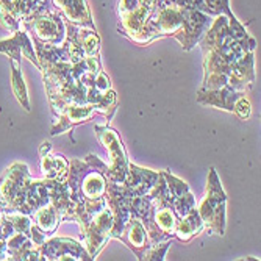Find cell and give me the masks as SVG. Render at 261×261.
<instances>
[{
    "mask_svg": "<svg viewBox=\"0 0 261 261\" xmlns=\"http://www.w3.org/2000/svg\"><path fill=\"white\" fill-rule=\"evenodd\" d=\"M96 133H97L100 142L110 152V168L107 164L97 161L96 156L89 155V158L99 166V169H102L107 180L124 185V181L128 175V160H127L125 149H124V144H122L119 135H117L116 130H113L110 127H102V125L96 127Z\"/></svg>",
    "mask_w": 261,
    "mask_h": 261,
    "instance_id": "1",
    "label": "cell"
},
{
    "mask_svg": "<svg viewBox=\"0 0 261 261\" xmlns=\"http://www.w3.org/2000/svg\"><path fill=\"white\" fill-rule=\"evenodd\" d=\"M22 27L32 33V39L47 45H61L66 41V20L55 7L33 14Z\"/></svg>",
    "mask_w": 261,
    "mask_h": 261,
    "instance_id": "2",
    "label": "cell"
},
{
    "mask_svg": "<svg viewBox=\"0 0 261 261\" xmlns=\"http://www.w3.org/2000/svg\"><path fill=\"white\" fill-rule=\"evenodd\" d=\"M32 180L29 166L14 163L0 178V211H17L23 202L27 186Z\"/></svg>",
    "mask_w": 261,
    "mask_h": 261,
    "instance_id": "3",
    "label": "cell"
},
{
    "mask_svg": "<svg viewBox=\"0 0 261 261\" xmlns=\"http://www.w3.org/2000/svg\"><path fill=\"white\" fill-rule=\"evenodd\" d=\"M197 211H199L200 219L203 222V227H206L213 233L224 234V230H225V194L222 191V186L219 183V178H218L215 169H211V172H210L206 196Z\"/></svg>",
    "mask_w": 261,
    "mask_h": 261,
    "instance_id": "4",
    "label": "cell"
},
{
    "mask_svg": "<svg viewBox=\"0 0 261 261\" xmlns=\"http://www.w3.org/2000/svg\"><path fill=\"white\" fill-rule=\"evenodd\" d=\"M211 23H213V19L210 14L202 13L199 10L185 8L183 25L174 38L181 44L185 50H191L200 41V38L208 32Z\"/></svg>",
    "mask_w": 261,
    "mask_h": 261,
    "instance_id": "5",
    "label": "cell"
},
{
    "mask_svg": "<svg viewBox=\"0 0 261 261\" xmlns=\"http://www.w3.org/2000/svg\"><path fill=\"white\" fill-rule=\"evenodd\" d=\"M38 249L42 259H92L86 249H83L79 243L66 238L45 241Z\"/></svg>",
    "mask_w": 261,
    "mask_h": 261,
    "instance_id": "6",
    "label": "cell"
},
{
    "mask_svg": "<svg viewBox=\"0 0 261 261\" xmlns=\"http://www.w3.org/2000/svg\"><path fill=\"white\" fill-rule=\"evenodd\" d=\"M117 240L124 241L136 253V256L139 259H144L147 250L152 247V243H150V238H149L144 224H142V221L139 218H136L133 215L124 225L121 234L117 236Z\"/></svg>",
    "mask_w": 261,
    "mask_h": 261,
    "instance_id": "7",
    "label": "cell"
},
{
    "mask_svg": "<svg viewBox=\"0 0 261 261\" xmlns=\"http://www.w3.org/2000/svg\"><path fill=\"white\" fill-rule=\"evenodd\" d=\"M0 54L8 55L10 60H14L17 63H20V55H23L38 69H41L36 52H35V47H33V41L25 30H17V32H14L13 38L0 41Z\"/></svg>",
    "mask_w": 261,
    "mask_h": 261,
    "instance_id": "8",
    "label": "cell"
},
{
    "mask_svg": "<svg viewBox=\"0 0 261 261\" xmlns=\"http://www.w3.org/2000/svg\"><path fill=\"white\" fill-rule=\"evenodd\" d=\"M52 5L61 13L66 22L96 30L86 0H52Z\"/></svg>",
    "mask_w": 261,
    "mask_h": 261,
    "instance_id": "9",
    "label": "cell"
},
{
    "mask_svg": "<svg viewBox=\"0 0 261 261\" xmlns=\"http://www.w3.org/2000/svg\"><path fill=\"white\" fill-rule=\"evenodd\" d=\"M158 178L160 174L152 172L149 169H141L138 166L128 163V175L124 181V186L133 197L147 196L152 191V188L156 185Z\"/></svg>",
    "mask_w": 261,
    "mask_h": 261,
    "instance_id": "10",
    "label": "cell"
},
{
    "mask_svg": "<svg viewBox=\"0 0 261 261\" xmlns=\"http://www.w3.org/2000/svg\"><path fill=\"white\" fill-rule=\"evenodd\" d=\"M241 94L236 92V89L230 86H222L219 89H202L197 94V100L205 105H215L218 108L233 111L234 100L238 99Z\"/></svg>",
    "mask_w": 261,
    "mask_h": 261,
    "instance_id": "11",
    "label": "cell"
},
{
    "mask_svg": "<svg viewBox=\"0 0 261 261\" xmlns=\"http://www.w3.org/2000/svg\"><path fill=\"white\" fill-rule=\"evenodd\" d=\"M69 163L61 155L41 156V171L47 180H66L69 174Z\"/></svg>",
    "mask_w": 261,
    "mask_h": 261,
    "instance_id": "12",
    "label": "cell"
},
{
    "mask_svg": "<svg viewBox=\"0 0 261 261\" xmlns=\"http://www.w3.org/2000/svg\"><path fill=\"white\" fill-rule=\"evenodd\" d=\"M32 218L35 221L33 224L38 228H41L45 234H49V236L55 233V230L58 228L60 222L63 221L61 216H60V213H58V210L52 203L36 210L35 215Z\"/></svg>",
    "mask_w": 261,
    "mask_h": 261,
    "instance_id": "13",
    "label": "cell"
},
{
    "mask_svg": "<svg viewBox=\"0 0 261 261\" xmlns=\"http://www.w3.org/2000/svg\"><path fill=\"white\" fill-rule=\"evenodd\" d=\"M203 228V222L200 219V215L197 208L193 210L191 213H188L186 216L180 218L177 221V228H175V236L180 241L188 243L193 236L199 234Z\"/></svg>",
    "mask_w": 261,
    "mask_h": 261,
    "instance_id": "14",
    "label": "cell"
},
{
    "mask_svg": "<svg viewBox=\"0 0 261 261\" xmlns=\"http://www.w3.org/2000/svg\"><path fill=\"white\" fill-rule=\"evenodd\" d=\"M11 63V85H13V92L17 99V102L25 108L27 111H30V102H29V91H27V85L23 82L22 72H20V63L10 60Z\"/></svg>",
    "mask_w": 261,
    "mask_h": 261,
    "instance_id": "15",
    "label": "cell"
},
{
    "mask_svg": "<svg viewBox=\"0 0 261 261\" xmlns=\"http://www.w3.org/2000/svg\"><path fill=\"white\" fill-rule=\"evenodd\" d=\"M233 111L236 113V114H238L240 117H241V119H249V117H250V113H252V108H250V103H249V100L243 96V94H241V96L238 97V99H236L234 100V105H233Z\"/></svg>",
    "mask_w": 261,
    "mask_h": 261,
    "instance_id": "16",
    "label": "cell"
},
{
    "mask_svg": "<svg viewBox=\"0 0 261 261\" xmlns=\"http://www.w3.org/2000/svg\"><path fill=\"white\" fill-rule=\"evenodd\" d=\"M50 152H52V144H50V142H42V146L39 149V156L49 155Z\"/></svg>",
    "mask_w": 261,
    "mask_h": 261,
    "instance_id": "17",
    "label": "cell"
}]
</instances>
